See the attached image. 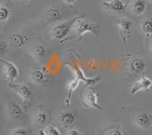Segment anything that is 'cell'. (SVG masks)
I'll use <instances>...</instances> for the list:
<instances>
[{"label":"cell","instance_id":"cell-1","mask_svg":"<svg viewBox=\"0 0 152 135\" xmlns=\"http://www.w3.org/2000/svg\"><path fill=\"white\" fill-rule=\"evenodd\" d=\"M71 31L79 37L85 33H91L95 37H98L100 34V26L99 24L93 22L82 16L76 17L72 27Z\"/></svg>","mask_w":152,"mask_h":135},{"label":"cell","instance_id":"cell-2","mask_svg":"<svg viewBox=\"0 0 152 135\" xmlns=\"http://www.w3.org/2000/svg\"><path fill=\"white\" fill-rule=\"evenodd\" d=\"M81 99H82V105L86 108H94L102 111L104 108L99 105L97 102L98 95L95 90L94 87L91 85H88L81 91Z\"/></svg>","mask_w":152,"mask_h":135},{"label":"cell","instance_id":"cell-3","mask_svg":"<svg viewBox=\"0 0 152 135\" xmlns=\"http://www.w3.org/2000/svg\"><path fill=\"white\" fill-rule=\"evenodd\" d=\"M75 18L62 21V22L56 23L51 30L50 35L52 36V38L62 40L67 37L69 33L71 32L72 27V24Z\"/></svg>","mask_w":152,"mask_h":135},{"label":"cell","instance_id":"cell-4","mask_svg":"<svg viewBox=\"0 0 152 135\" xmlns=\"http://www.w3.org/2000/svg\"><path fill=\"white\" fill-rule=\"evenodd\" d=\"M9 86L12 90L21 97L24 103L30 102L33 99L34 92L29 84L25 83H9Z\"/></svg>","mask_w":152,"mask_h":135},{"label":"cell","instance_id":"cell-5","mask_svg":"<svg viewBox=\"0 0 152 135\" xmlns=\"http://www.w3.org/2000/svg\"><path fill=\"white\" fill-rule=\"evenodd\" d=\"M116 24L119 29V36H121L123 44L125 46L127 45V40L131 37L132 30L134 23L129 18L123 17L119 18L116 21Z\"/></svg>","mask_w":152,"mask_h":135},{"label":"cell","instance_id":"cell-6","mask_svg":"<svg viewBox=\"0 0 152 135\" xmlns=\"http://www.w3.org/2000/svg\"><path fill=\"white\" fill-rule=\"evenodd\" d=\"M102 7L107 13L113 15H119L126 12V5L123 0H104Z\"/></svg>","mask_w":152,"mask_h":135},{"label":"cell","instance_id":"cell-7","mask_svg":"<svg viewBox=\"0 0 152 135\" xmlns=\"http://www.w3.org/2000/svg\"><path fill=\"white\" fill-rule=\"evenodd\" d=\"M0 62L3 65L2 75L4 78L7 80L9 83H14L19 77V70L18 67L11 61L0 59Z\"/></svg>","mask_w":152,"mask_h":135},{"label":"cell","instance_id":"cell-8","mask_svg":"<svg viewBox=\"0 0 152 135\" xmlns=\"http://www.w3.org/2000/svg\"><path fill=\"white\" fill-rule=\"evenodd\" d=\"M127 70L130 76L134 77L138 75L145 68V62L140 58L136 56H130L127 62Z\"/></svg>","mask_w":152,"mask_h":135},{"label":"cell","instance_id":"cell-9","mask_svg":"<svg viewBox=\"0 0 152 135\" xmlns=\"http://www.w3.org/2000/svg\"><path fill=\"white\" fill-rule=\"evenodd\" d=\"M152 86V81L147 78L145 75H142L140 79L134 82L130 89V94L135 95L140 91H148Z\"/></svg>","mask_w":152,"mask_h":135},{"label":"cell","instance_id":"cell-10","mask_svg":"<svg viewBox=\"0 0 152 135\" xmlns=\"http://www.w3.org/2000/svg\"><path fill=\"white\" fill-rule=\"evenodd\" d=\"M50 120V114L44 109H38L34 115V122L39 127L47 126Z\"/></svg>","mask_w":152,"mask_h":135},{"label":"cell","instance_id":"cell-11","mask_svg":"<svg viewBox=\"0 0 152 135\" xmlns=\"http://www.w3.org/2000/svg\"><path fill=\"white\" fill-rule=\"evenodd\" d=\"M133 121L135 125L138 128L142 129H148L152 125L151 115L145 112L138 113L135 115Z\"/></svg>","mask_w":152,"mask_h":135},{"label":"cell","instance_id":"cell-12","mask_svg":"<svg viewBox=\"0 0 152 135\" xmlns=\"http://www.w3.org/2000/svg\"><path fill=\"white\" fill-rule=\"evenodd\" d=\"M44 16L48 22L57 23L62 20L63 17V14L58 8L54 5H50L45 11Z\"/></svg>","mask_w":152,"mask_h":135},{"label":"cell","instance_id":"cell-13","mask_svg":"<svg viewBox=\"0 0 152 135\" xmlns=\"http://www.w3.org/2000/svg\"><path fill=\"white\" fill-rule=\"evenodd\" d=\"M77 116L76 114L72 112H62L58 114V119L61 125L65 128H69L75 122Z\"/></svg>","mask_w":152,"mask_h":135},{"label":"cell","instance_id":"cell-14","mask_svg":"<svg viewBox=\"0 0 152 135\" xmlns=\"http://www.w3.org/2000/svg\"><path fill=\"white\" fill-rule=\"evenodd\" d=\"M8 112L12 119L20 120L24 117V112L21 107L14 101L8 103Z\"/></svg>","mask_w":152,"mask_h":135},{"label":"cell","instance_id":"cell-15","mask_svg":"<svg viewBox=\"0 0 152 135\" xmlns=\"http://www.w3.org/2000/svg\"><path fill=\"white\" fill-rule=\"evenodd\" d=\"M31 54L35 60L40 62L41 61L44 60V59L47 56V49L44 45L41 44H38L31 48Z\"/></svg>","mask_w":152,"mask_h":135},{"label":"cell","instance_id":"cell-16","mask_svg":"<svg viewBox=\"0 0 152 135\" xmlns=\"http://www.w3.org/2000/svg\"><path fill=\"white\" fill-rule=\"evenodd\" d=\"M129 9L133 15H142L146 10V2L145 0H130Z\"/></svg>","mask_w":152,"mask_h":135},{"label":"cell","instance_id":"cell-17","mask_svg":"<svg viewBox=\"0 0 152 135\" xmlns=\"http://www.w3.org/2000/svg\"><path fill=\"white\" fill-rule=\"evenodd\" d=\"M80 78L78 76L76 75L74 79H72L71 81H69V83L67 85V96H66V98L65 99V103L67 106H70V102H71L72 97V93L75 90L78 86V83H79Z\"/></svg>","mask_w":152,"mask_h":135},{"label":"cell","instance_id":"cell-18","mask_svg":"<svg viewBox=\"0 0 152 135\" xmlns=\"http://www.w3.org/2000/svg\"><path fill=\"white\" fill-rule=\"evenodd\" d=\"M31 81L35 84H42L47 81V75L40 69H34L30 73Z\"/></svg>","mask_w":152,"mask_h":135},{"label":"cell","instance_id":"cell-19","mask_svg":"<svg viewBox=\"0 0 152 135\" xmlns=\"http://www.w3.org/2000/svg\"><path fill=\"white\" fill-rule=\"evenodd\" d=\"M28 40L29 38L28 36L19 32H15L10 35V40L12 44L18 48L24 46L28 43Z\"/></svg>","mask_w":152,"mask_h":135},{"label":"cell","instance_id":"cell-20","mask_svg":"<svg viewBox=\"0 0 152 135\" xmlns=\"http://www.w3.org/2000/svg\"><path fill=\"white\" fill-rule=\"evenodd\" d=\"M11 16V9L9 5L5 3L0 4V28L7 22Z\"/></svg>","mask_w":152,"mask_h":135},{"label":"cell","instance_id":"cell-21","mask_svg":"<svg viewBox=\"0 0 152 135\" xmlns=\"http://www.w3.org/2000/svg\"><path fill=\"white\" fill-rule=\"evenodd\" d=\"M141 31L147 36H152V17H146L141 23Z\"/></svg>","mask_w":152,"mask_h":135},{"label":"cell","instance_id":"cell-22","mask_svg":"<svg viewBox=\"0 0 152 135\" xmlns=\"http://www.w3.org/2000/svg\"><path fill=\"white\" fill-rule=\"evenodd\" d=\"M40 135H62L54 125H48L39 131Z\"/></svg>","mask_w":152,"mask_h":135},{"label":"cell","instance_id":"cell-23","mask_svg":"<svg viewBox=\"0 0 152 135\" xmlns=\"http://www.w3.org/2000/svg\"><path fill=\"white\" fill-rule=\"evenodd\" d=\"M8 51V45L6 44V42L3 40H0V57L4 55Z\"/></svg>","mask_w":152,"mask_h":135},{"label":"cell","instance_id":"cell-24","mask_svg":"<svg viewBox=\"0 0 152 135\" xmlns=\"http://www.w3.org/2000/svg\"><path fill=\"white\" fill-rule=\"evenodd\" d=\"M104 135H123V132L121 131V130H119V128H114L108 129V130L104 134Z\"/></svg>","mask_w":152,"mask_h":135},{"label":"cell","instance_id":"cell-25","mask_svg":"<svg viewBox=\"0 0 152 135\" xmlns=\"http://www.w3.org/2000/svg\"><path fill=\"white\" fill-rule=\"evenodd\" d=\"M11 135H28V131L24 128H18L15 129Z\"/></svg>","mask_w":152,"mask_h":135},{"label":"cell","instance_id":"cell-26","mask_svg":"<svg viewBox=\"0 0 152 135\" xmlns=\"http://www.w3.org/2000/svg\"><path fill=\"white\" fill-rule=\"evenodd\" d=\"M67 135H81L79 131H78L75 128H70L68 131Z\"/></svg>","mask_w":152,"mask_h":135},{"label":"cell","instance_id":"cell-27","mask_svg":"<svg viewBox=\"0 0 152 135\" xmlns=\"http://www.w3.org/2000/svg\"><path fill=\"white\" fill-rule=\"evenodd\" d=\"M62 1L68 5H73L77 2V0H62Z\"/></svg>","mask_w":152,"mask_h":135},{"label":"cell","instance_id":"cell-28","mask_svg":"<svg viewBox=\"0 0 152 135\" xmlns=\"http://www.w3.org/2000/svg\"><path fill=\"white\" fill-rule=\"evenodd\" d=\"M150 49H151V51L152 52V40H151V43H150Z\"/></svg>","mask_w":152,"mask_h":135},{"label":"cell","instance_id":"cell-29","mask_svg":"<svg viewBox=\"0 0 152 135\" xmlns=\"http://www.w3.org/2000/svg\"><path fill=\"white\" fill-rule=\"evenodd\" d=\"M147 1H148L149 2H151V3H152V0H147Z\"/></svg>","mask_w":152,"mask_h":135},{"label":"cell","instance_id":"cell-30","mask_svg":"<svg viewBox=\"0 0 152 135\" xmlns=\"http://www.w3.org/2000/svg\"><path fill=\"white\" fill-rule=\"evenodd\" d=\"M24 1H30V0H24Z\"/></svg>","mask_w":152,"mask_h":135},{"label":"cell","instance_id":"cell-31","mask_svg":"<svg viewBox=\"0 0 152 135\" xmlns=\"http://www.w3.org/2000/svg\"><path fill=\"white\" fill-rule=\"evenodd\" d=\"M151 121H152V116H151Z\"/></svg>","mask_w":152,"mask_h":135},{"label":"cell","instance_id":"cell-32","mask_svg":"<svg viewBox=\"0 0 152 135\" xmlns=\"http://www.w3.org/2000/svg\"><path fill=\"white\" fill-rule=\"evenodd\" d=\"M151 128H152V126H151Z\"/></svg>","mask_w":152,"mask_h":135}]
</instances>
